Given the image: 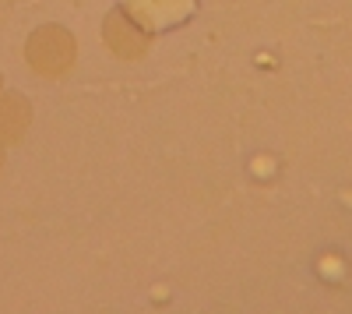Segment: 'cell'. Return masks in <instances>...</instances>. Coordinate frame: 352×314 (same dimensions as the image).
I'll return each instance as SVG.
<instances>
[{
  "label": "cell",
  "instance_id": "6da1fadb",
  "mask_svg": "<svg viewBox=\"0 0 352 314\" xmlns=\"http://www.w3.org/2000/svg\"><path fill=\"white\" fill-rule=\"evenodd\" d=\"M25 64L36 78H46V81H60L74 71L78 64V39L67 25H56V21H46V25H36L25 39Z\"/></svg>",
  "mask_w": 352,
  "mask_h": 314
},
{
  "label": "cell",
  "instance_id": "7a4b0ae2",
  "mask_svg": "<svg viewBox=\"0 0 352 314\" xmlns=\"http://www.w3.org/2000/svg\"><path fill=\"white\" fill-rule=\"evenodd\" d=\"M102 43L116 61H141L152 46V28H144L127 8H113L102 21Z\"/></svg>",
  "mask_w": 352,
  "mask_h": 314
},
{
  "label": "cell",
  "instance_id": "3957f363",
  "mask_svg": "<svg viewBox=\"0 0 352 314\" xmlns=\"http://www.w3.org/2000/svg\"><path fill=\"white\" fill-rule=\"evenodd\" d=\"M144 28H173L176 21H184L194 8V0H127L124 4Z\"/></svg>",
  "mask_w": 352,
  "mask_h": 314
},
{
  "label": "cell",
  "instance_id": "277c9868",
  "mask_svg": "<svg viewBox=\"0 0 352 314\" xmlns=\"http://www.w3.org/2000/svg\"><path fill=\"white\" fill-rule=\"evenodd\" d=\"M32 127V103L21 92H0V145H18Z\"/></svg>",
  "mask_w": 352,
  "mask_h": 314
},
{
  "label": "cell",
  "instance_id": "5b68a950",
  "mask_svg": "<svg viewBox=\"0 0 352 314\" xmlns=\"http://www.w3.org/2000/svg\"><path fill=\"white\" fill-rule=\"evenodd\" d=\"M0 169H4V145H0Z\"/></svg>",
  "mask_w": 352,
  "mask_h": 314
},
{
  "label": "cell",
  "instance_id": "8992f818",
  "mask_svg": "<svg viewBox=\"0 0 352 314\" xmlns=\"http://www.w3.org/2000/svg\"><path fill=\"white\" fill-rule=\"evenodd\" d=\"M0 92H4V74H0Z\"/></svg>",
  "mask_w": 352,
  "mask_h": 314
}]
</instances>
